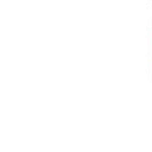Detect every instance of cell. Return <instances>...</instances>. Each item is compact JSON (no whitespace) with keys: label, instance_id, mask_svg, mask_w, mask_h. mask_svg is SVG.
Listing matches in <instances>:
<instances>
[]
</instances>
